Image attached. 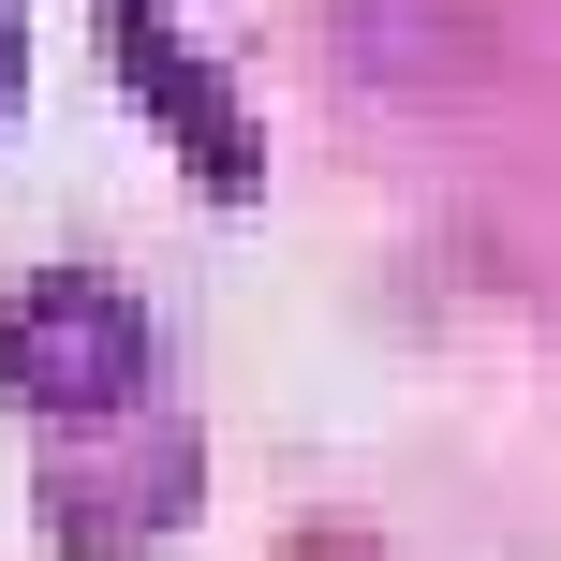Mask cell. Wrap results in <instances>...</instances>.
I'll list each match as a JSON object with an SVG mask.
<instances>
[{
  "label": "cell",
  "mask_w": 561,
  "mask_h": 561,
  "mask_svg": "<svg viewBox=\"0 0 561 561\" xmlns=\"http://www.w3.org/2000/svg\"><path fill=\"white\" fill-rule=\"evenodd\" d=\"M0 385H15L30 414H118V399H148V310L118 296V280H89V266L15 280V310H0Z\"/></svg>",
  "instance_id": "cell-1"
},
{
  "label": "cell",
  "mask_w": 561,
  "mask_h": 561,
  "mask_svg": "<svg viewBox=\"0 0 561 561\" xmlns=\"http://www.w3.org/2000/svg\"><path fill=\"white\" fill-rule=\"evenodd\" d=\"M104 45H118V75H134V104L163 118V148L207 178V193H252V134H237V89L207 75L193 45L163 30V0H104Z\"/></svg>",
  "instance_id": "cell-2"
},
{
  "label": "cell",
  "mask_w": 561,
  "mask_h": 561,
  "mask_svg": "<svg viewBox=\"0 0 561 561\" xmlns=\"http://www.w3.org/2000/svg\"><path fill=\"white\" fill-rule=\"evenodd\" d=\"M15 89H30V30H15V0H0V118H15Z\"/></svg>",
  "instance_id": "cell-3"
}]
</instances>
